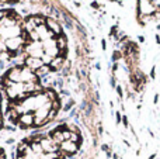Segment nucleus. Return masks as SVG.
Returning a JSON list of instances; mask_svg holds the SVG:
<instances>
[{
    "mask_svg": "<svg viewBox=\"0 0 160 159\" xmlns=\"http://www.w3.org/2000/svg\"><path fill=\"white\" fill-rule=\"evenodd\" d=\"M122 121H124V126L127 127V126H128V118L125 117V115H124V118H122Z\"/></svg>",
    "mask_w": 160,
    "mask_h": 159,
    "instance_id": "1a4fd4ad",
    "label": "nucleus"
},
{
    "mask_svg": "<svg viewBox=\"0 0 160 159\" xmlns=\"http://www.w3.org/2000/svg\"><path fill=\"white\" fill-rule=\"evenodd\" d=\"M0 86L3 93L8 99V103L20 101L42 90L39 76L37 72L30 69L25 65L13 66L0 78Z\"/></svg>",
    "mask_w": 160,
    "mask_h": 159,
    "instance_id": "7ed1b4c3",
    "label": "nucleus"
},
{
    "mask_svg": "<svg viewBox=\"0 0 160 159\" xmlns=\"http://www.w3.org/2000/svg\"><path fill=\"white\" fill-rule=\"evenodd\" d=\"M0 159H6V154H4V151H3L2 148H0Z\"/></svg>",
    "mask_w": 160,
    "mask_h": 159,
    "instance_id": "6e6552de",
    "label": "nucleus"
},
{
    "mask_svg": "<svg viewBox=\"0 0 160 159\" xmlns=\"http://www.w3.org/2000/svg\"><path fill=\"white\" fill-rule=\"evenodd\" d=\"M25 44L22 48L24 65L34 72L48 73L61 69L66 56V48H62L56 34L48 28L47 18L32 16L24 21Z\"/></svg>",
    "mask_w": 160,
    "mask_h": 159,
    "instance_id": "f257e3e1",
    "label": "nucleus"
},
{
    "mask_svg": "<svg viewBox=\"0 0 160 159\" xmlns=\"http://www.w3.org/2000/svg\"><path fill=\"white\" fill-rule=\"evenodd\" d=\"M0 2H3V3H8V2H13V0H0Z\"/></svg>",
    "mask_w": 160,
    "mask_h": 159,
    "instance_id": "9b49d317",
    "label": "nucleus"
},
{
    "mask_svg": "<svg viewBox=\"0 0 160 159\" xmlns=\"http://www.w3.org/2000/svg\"><path fill=\"white\" fill-rule=\"evenodd\" d=\"M2 101H3V96L0 93V130L3 128V113H2Z\"/></svg>",
    "mask_w": 160,
    "mask_h": 159,
    "instance_id": "0eeeda50",
    "label": "nucleus"
},
{
    "mask_svg": "<svg viewBox=\"0 0 160 159\" xmlns=\"http://www.w3.org/2000/svg\"><path fill=\"white\" fill-rule=\"evenodd\" d=\"M149 159H155V155H152V156H150Z\"/></svg>",
    "mask_w": 160,
    "mask_h": 159,
    "instance_id": "f8f14e48",
    "label": "nucleus"
},
{
    "mask_svg": "<svg viewBox=\"0 0 160 159\" xmlns=\"http://www.w3.org/2000/svg\"><path fill=\"white\" fill-rule=\"evenodd\" d=\"M61 100L55 90L42 89L20 101L8 103L7 114L11 124L22 130L41 128L58 115Z\"/></svg>",
    "mask_w": 160,
    "mask_h": 159,
    "instance_id": "f03ea898",
    "label": "nucleus"
},
{
    "mask_svg": "<svg viewBox=\"0 0 160 159\" xmlns=\"http://www.w3.org/2000/svg\"><path fill=\"white\" fill-rule=\"evenodd\" d=\"M49 137L66 158L78 154L82 145V134L78 127L69 126V124H62L56 127L49 132Z\"/></svg>",
    "mask_w": 160,
    "mask_h": 159,
    "instance_id": "423d86ee",
    "label": "nucleus"
},
{
    "mask_svg": "<svg viewBox=\"0 0 160 159\" xmlns=\"http://www.w3.org/2000/svg\"><path fill=\"white\" fill-rule=\"evenodd\" d=\"M117 92H118V95L122 97V89H121V87H117Z\"/></svg>",
    "mask_w": 160,
    "mask_h": 159,
    "instance_id": "9d476101",
    "label": "nucleus"
},
{
    "mask_svg": "<svg viewBox=\"0 0 160 159\" xmlns=\"http://www.w3.org/2000/svg\"><path fill=\"white\" fill-rule=\"evenodd\" d=\"M24 21L11 10L0 11V61L16 58L25 44Z\"/></svg>",
    "mask_w": 160,
    "mask_h": 159,
    "instance_id": "20e7f679",
    "label": "nucleus"
},
{
    "mask_svg": "<svg viewBox=\"0 0 160 159\" xmlns=\"http://www.w3.org/2000/svg\"><path fill=\"white\" fill-rule=\"evenodd\" d=\"M16 159H66L49 135L39 134L25 138L17 146Z\"/></svg>",
    "mask_w": 160,
    "mask_h": 159,
    "instance_id": "39448f33",
    "label": "nucleus"
}]
</instances>
